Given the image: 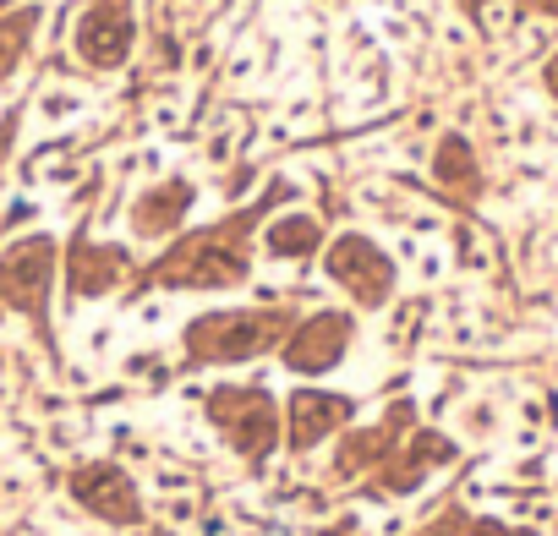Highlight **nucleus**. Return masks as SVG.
<instances>
[{"mask_svg": "<svg viewBox=\"0 0 558 536\" xmlns=\"http://www.w3.org/2000/svg\"><path fill=\"white\" fill-rule=\"evenodd\" d=\"M77 61L93 72H121L137 50V11L132 0H88L83 17H77Z\"/></svg>", "mask_w": 558, "mask_h": 536, "instance_id": "obj_11", "label": "nucleus"}, {"mask_svg": "<svg viewBox=\"0 0 558 536\" xmlns=\"http://www.w3.org/2000/svg\"><path fill=\"white\" fill-rule=\"evenodd\" d=\"M520 11H553L558 17V0H520Z\"/></svg>", "mask_w": 558, "mask_h": 536, "instance_id": "obj_20", "label": "nucleus"}, {"mask_svg": "<svg viewBox=\"0 0 558 536\" xmlns=\"http://www.w3.org/2000/svg\"><path fill=\"white\" fill-rule=\"evenodd\" d=\"M471 536H526V531L504 526V520H487V515H476V520H471Z\"/></svg>", "mask_w": 558, "mask_h": 536, "instance_id": "obj_18", "label": "nucleus"}, {"mask_svg": "<svg viewBox=\"0 0 558 536\" xmlns=\"http://www.w3.org/2000/svg\"><path fill=\"white\" fill-rule=\"evenodd\" d=\"M66 493L83 515L104 526H143V493H137L132 471L115 460H83L66 471Z\"/></svg>", "mask_w": 558, "mask_h": 536, "instance_id": "obj_9", "label": "nucleus"}, {"mask_svg": "<svg viewBox=\"0 0 558 536\" xmlns=\"http://www.w3.org/2000/svg\"><path fill=\"white\" fill-rule=\"evenodd\" d=\"M55 279H61V241L50 230H28L0 247V307L28 318L33 329H50Z\"/></svg>", "mask_w": 558, "mask_h": 536, "instance_id": "obj_4", "label": "nucleus"}, {"mask_svg": "<svg viewBox=\"0 0 558 536\" xmlns=\"http://www.w3.org/2000/svg\"><path fill=\"white\" fill-rule=\"evenodd\" d=\"M39 28H44V6H39V0H22V6L0 11V83L28 61Z\"/></svg>", "mask_w": 558, "mask_h": 536, "instance_id": "obj_16", "label": "nucleus"}, {"mask_svg": "<svg viewBox=\"0 0 558 536\" xmlns=\"http://www.w3.org/2000/svg\"><path fill=\"white\" fill-rule=\"evenodd\" d=\"M411 427H416V400H394L389 411H383L378 422H367V427L351 422L340 438H334L329 476H334V482H367V476L378 471L405 438H411Z\"/></svg>", "mask_w": 558, "mask_h": 536, "instance_id": "obj_7", "label": "nucleus"}, {"mask_svg": "<svg viewBox=\"0 0 558 536\" xmlns=\"http://www.w3.org/2000/svg\"><path fill=\"white\" fill-rule=\"evenodd\" d=\"M192 203H197V186L186 181V176H165V181L148 186V192L132 197V214H126V225H132L137 241H170V236H181Z\"/></svg>", "mask_w": 558, "mask_h": 536, "instance_id": "obj_13", "label": "nucleus"}, {"mask_svg": "<svg viewBox=\"0 0 558 536\" xmlns=\"http://www.w3.org/2000/svg\"><path fill=\"white\" fill-rule=\"evenodd\" d=\"M296 307H214L186 318L181 329V356L186 367H241V361L274 356L285 345V334L296 329Z\"/></svg>", "mask_w": 558, "mask_h": 536, "instance_id": "obj_2", "label": "nucleus"}, {"mask_svg": "<svg viewBox=\"0 0 558 536\" xmlns=\"http://www.w3.org/2000/svg\"><path fill=\"white\" fill-rule=\"evenodd\" d=\"M285 203H290V186L269 181V192H258L252 203L230 208V214L208 219L197 230L170 236L165 252L132 274V296H143V290H236V285H247L263 225Z\"/></svg>", "mask_w": 558, "mask_h": 536, "instance_id": "obj_1", "label": "nucleus"}, {"mask_svg": "<svg viewBox=\"0 0 558 536\" xmlns=\"http://www.w3.org/2000/svg\"><path fill=\"white\" fill-rule=\"evenodd\" d=\"M471 520H476V515H471L465 504H444L433 520H422L411 536H471Z\"/></svg>", "mask_w": 558, "mask_h": 536, "instance_id": "obj_17", "label": "nucleus"}, {"mask_svg": "<svg viewBox=\"0 0 558 536\" xmlns=\"http://www.w3.org/2000/svg\"><path fill=\"white\" fill-rule=\"evenodd\" d=\"M356 422V400L340 389H323V383H301L296 394L285 400V449L307 454L329 438H340L345 427Z\"/></svg>", "mask_w": 558, "mask_h": 536, "instance_id": "obj_12", "label": "nucleus"}, {"mask_svg": "<svg viewBox=\"0 0 558 536\" xmlns=\"http://www.w3.org/2000/svg\"><path fill=\"white\" fill-rule=\"evenodd\" d=\"M263 252L279 263H307V258H318L323 252V219L318 214H307V208H290V214H274L269 225H263Z\"/></svg>", "mask_w": 558, "mask_h": 536, "instance_id": "obj_15", "label": "nucleus"}, {"mask_svg": "<svg viewBox=\"0 0 558 536\" xmlns=\"http://www.w3.org/2000/svg\"><path fill=\"white\" fill-rule=\"evenodd\" d=\"M455 6L465 11V17H482V6H493V0H455Z\"/></svg>", "mask_w": 558, "mask_h": 536, "instance_id": "obj_21", "label": "nucleus"}, {"mask_svg": "<svg viewBox=\"0 0 558 536\" xmlns=\"http://www.w3.org/2000/svg\"><path fill=\"white\" fill-rule=\"evenodd\" d=\"M132 252L121 241H93L88 230H77L72 241L61 247V285L72 301H99L110 290L132 285Z\"/></svg>", "mask_w": 558, "mask_h": 536, "instance_id": "obj_10", "label": "nucleus"}, {"mask_svg": "<svg viewBox=\"0 0 558 536\" xmlns=\"http://www.w3.org/2000/svg\"><path fill=\"white\" fill-rule=\"evenodd\" d=\"M356 345V312L351 307H318V312H301L296 329L285 334L279 345V367L296 372V378H329Z\"/></svg>", "mask_w": 558, "mask_h": 536, "instance_id": "obj_6", "label": "nucleus"}, {"mask_svg": "<svg viewBox=\"0 0 558 536\" xmlns=\"http://www.w3.org/2000/svg\"><path fill=\"white\" fill-rule=\"evenodd\" d=\"M203 416L247 465H263L285 449V400H274L263 383H214Z\"/></svg>", "mask_w": 558, "mask_h": 536, "instance_id": "obj_3", "label": "nucleus"}, {"mask_svg": "<svg viewBox=\"0 0 558 536\" xmlns=\"http://www.w3.org/2000/svg\"><path fill=\"white\" fill-rule=\"evenodd\" d=\"M433 181H438V192L460 197V203H476V197H482V159H476V148H471L465 132H444L433 143Z\"/></svg>", "mask_w": 558, "mask_h": 536, "instance_id": "obj_14", "label": "nucleus"}, {"mask_svg": "<svg viewBox=\"0 0 558 536\" xmlns=\"http://www.w3.org/2000/svg\"><path fill=\"white\" fill-rule=\"evenodd\" d=\"M318 258H323V274L351 296L356 312H383L394 301V290H400V268H394V258L372 236H362V230L329 236Z\"/></svg>", "mask_w": 558, "mask_h": 536, "instance_id": "obj_5", "label": "nucleus"}, {"mask_svg": "<svg viewBox=\"0 0 558 536\" xmlns=\"http://www.w3.org/2000/svg\"><path fill=\"white\" fill-rule=\"evenodd\" d=\"M542 88H548L553 99H558V50L548 55V66H542Z\"/></svg>", "mask_w": 558, "mask_h": 536, "instance_id": "obj_19", "label": "nucleus"}, {"mask_svg": "<svg viewBox=\"0 0 558 536\" xmlns=\"http://www.w3.org/2000/svg\"><path fill=\"white\" fill-rule=\"evenodd\" d=\"M455 460H460V444H455V438L438 433V427H422V422H416L411 438H405V444L394 449L362 487H367L372 498H411L416 487H427V476L444 471V465H455Z\"/></svg>", "mask_w": 558, "mask_h": 536, "instance_id": "obj_8", "label": "nucleus"}]
</instances>
